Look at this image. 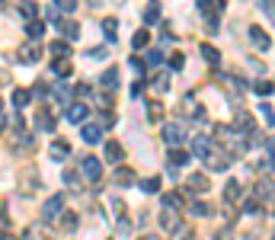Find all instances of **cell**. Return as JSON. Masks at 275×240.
<instances>
[{
  "instance_id": "60d3db41",
  "label": "cell",
  "mask_w": 275,
  "mask_h": 240,
  "mask_svg": "<svg viewBox=\"0 0 275 240\" xmlns=\"http://www.w3.org/2000/svg\"><path fill=\"white\" fill-rule=\"evenodd\" d=\"M86 54H90V58H103V54H106V48H90Z\"/></svg>"
},
{
  "instance_id": "ba28073f",
  "label": "cell",
  "mask_w": 275,
  "mask_h": 240,
  "mask_svg": "<svg viewBox=\"0 0 275 240\" xmlns=\"http://www.w3.org/2000/svg\"><path fill=\"white\" fill-rule=\"evenodd\" d=\"M35 125L42 128V132H54V116H52V109H42V112H35Z\"/></svg>"
},
{
  "instance_id": "f6af8a7d",
  "label": "cell",
  "mask_w": 275,
  "mask_h": 240,
  "mask_svg": "<svg viewBox=\"0 0 275 240\" xmlns=\"http://www.w3.org/2000/svg\"><path fill=\"white\" fill-rule=\"evenodd\" d=\"M115 3H122V0H115Z\"/></svg>"
},
{
  "instance_id": "2e32d148",
  "label": "cell",
  "mask_w": 275,
  "mask_h": 240,
  "mask_svg": "<svg viewBox=\"0 0 275 240\" xmlns=\"http://www.w3.org/2000/svg\"><path fill=\"white\" fill-rule=\"evenodd\" d=\"M202 58H205L208 64H218V61H221V51H218L214 45H208V42H205V45H202Z\"/></svg>"
},
{
  "instance_id": "bcb514c9",
  "label": "cell",
  "mask_w": 275,
  "mask_h": 240,
  "mask_svg": "<svg viewBox=\"0 0 275 240\" xmlns=\"http://www.w3.org/2000/svg\"><path fill=\"white\" fill-rule=\"evenodd\" d=\"M0 109H3V103H0Z\"/></svg>"
},
{
  "instance_id": "f1b7e54d",
  "label": "cell",
  "mask_w": 275,
  "mask_h": 240,
  "mask_svg": "<svg viewBox=\"0 0 275 240\" xmlns=\"http://www.w3.org/2000/svg\"><path fill=\"white\" fill-rule=\"evenodd\" d=\"M52 54H58V58H64V61H68V54H70V48L64 45V42H54L52 45Z\"/></svg>"
},
{
  "instance_id": "484cf974",
  "label": "cell",
  "mask_w": 275,
  "mask_h": 240,
  "mask_svg": "<svg viewBox=\"0 0 275 240\" xmlns=\"http://www.w3.org/2000/svg\"><path fill=\"white\" fill-rule=\"evenodd\" d=\"M227 163H230L227 154H214L211 157V170H227Z\"/></svg>"
},
{
  "instance_id": "ac0fdd59",
  "label": "cell",
  "mask_w": 275,
  "mask_h": 240,
  "mask_svg": "<svg viewBox=\"0 0 275 240\" xmlns=\"http://www.w3.org/2000/svg\"><path fill=\"white\" fill-rule=\"evenodd\" d=\"M115 29H119V19H115V16L103 19V32H106V39H109V42H115Z\"/></svg>"
},
{
  "instance_id": "ab89813d",
  "label": "cell",
  "mask_w": 275,
  "mask_h": 240,
  "mask_svg": "<svg viewBox=\"0 0 275 240\" xmlns=\"http://www.w3.org/2000/svg\"><path fill=\"white\" fill-rule=\"evenodd\" d=\"M77 179H80V176H77V170H68V173H64V183H68V186H77Z\"/></svg>"
},
{
  "instance_id": "9a60e30c",
  "label": "cell",
  "mask_w": 275,
  "mask_h": 240,
  "mask_svg": "<svg viewBox=\"0 0 275 240\" xmlns=\"http://www.w3.org/2000/svg\"><path fill=\"white\" fill-rule=\"evenodd\" d=\"M100 84H103V86H106L109 93H112L115 86H119V70H115V68H109V70H106V74H103V80H100Z\"/></svg>"
},
{
  "instance_id": "4316f807",
  "label": "cell",
  "mask_w": 275,
  "mask_h": 240,
  "mask_svg": "<svg viewBox=\"0 0 275 240\" xmlns=\"http://www.w3.org/2000/svg\"><path fill=\"white\" fill-rule=\"evenodd\" d=\"M253 90H256L259 96H269V93H272V84H269V80H256V84H253Z\"/></svg>"
},
{
  "instance_id": "1f68e13d",
  "label": "cell",
  "mask_w": 275,
  "mask_h": 240,
  "mask_svg": "<svg viewBox=\"0 0 275 240\" xmlns=\"http://www.w3.org/2000/svg\"><path fill=\"white\" fill-rule=\"evenodd\" d=\"M154 90H170V80H167V74H160V77H157V74H154Z\"/></svg>"
},
{
  "instance_id": "d4e9b609",
  "label": "cell",
  "mask_w": 275,
  "mask_h": 240,
  "mask_svg": "<svg viewBox=\"0 0 275 240\" xmlns=\"http://www.w3.org/2000/svg\"><path fill=\"white\" fill-rule=\"evenodd\" d=\"M131 179H135V173H131L128 167H119V170H115V183H122L125 186V183H131Z\"/></svg>"
},
{
  "instance_id": "d6a6232c",
  "label": "cell",
  "mask_w": 275,
  "mask_h": 240,
  "mask_svg": "<svg viewBox=\"0 0 275 240\" xmlns=\"http://www.w3.org/2000/svg\"><path fill=\"white\" fill-rule=\"evenodd\" d=\"M54 96H58V103H61V106H68V100H70V86H58V90H54Z\"/></svg>"
},
{
  "instance_id": "7bdbcfd3",
  "label": "cell",
  "mask_w": 275,
  "mask_h": 240,
  "mask_svg": "<svg viewBox=\"0 0 275 240\" xmlns=\"http://www.w3.org/2000/svg\"><path fill=\"white\" fill-rule=\"evenodd\" d=\"M141 240H154V237H141Z\"/></svg>"
},
{
  "instance_id": "83f0119b",
  "label": "cell",
  "mask_w": 275,
  "mask_h": 240,
  "mask_svg": "<svg viewBox=\"0 0 275 240\" xmlns=\"http://www.w3.org/2000/svg\"><path fill=\"white\" fill-rule=\"evenodd\" d=\"M131 45H135V48H144V45H147V32H144V29H138L135 35H131Z\"/></svg>"
},
{
  "instance_id": "7a4b0ae2",
  "label": "cell",
  "mask_w": 275,
  "mask_h": 240,
  "mask_svg": "<svg viewBox=\"0 0 275 240\" xmlns=\"http://www.w3.org/2000/svg\"><path fill=\"white\" fill-rule=\"evenodd\" d=\"M163 141H167L170 147H176V144H183L186 141V128L179 122H170L167 128H163Z\"/></svg>"
},
{
  "instance_id": "cb8c5ba5",
  "label": "cell",
  "mask_w": 275,
  "mask_h": 240,
  "mask_svg": "<svg viewBox=\"0 0 275 240\" xmlns=\"http://www.w3.org/2000/svg\"><path fill=\"white\" fill-rule=\"evenodd\" d=\"M141 189H144V192H160V176H147L144 183H141Z\"/></svg>"
},
{
  "instance_id": "ffe728a7",
  "label": "cell",
  "mask_w": 275,
  "mask_h": 240,
  "mask_svg": "<svg viewBox=\"0 0 275 240\" xmlns=\"http://www.w3.org/2000/svg\"><path fill=\"white\" fill-rule=\"evenodd\" d=\"M26 32H29V39H32V42H38V39H42V32H45V26L38 23V19H32V23L26 26Z\"/></svg>"
},
{
  "instance_id": "f546056e",
  "label": "cell",
  "mask_w": 275,
  "mask_h": 240,
  "mask_svg": "<svg viewBox=\"0 0 275 240\" xmlns=\"http://www.w3.org/2000/svg\"><path fill=\"white\" fill-rule=\"evenodd\" d=\"M160 61H163V51H160V48H154V51H147V64H151V68H157Z\"/></svg>"
},
{
  "instance_id": "7402d4cb",
  "label": "cell",
  "mask_w": 275,
  "mask_h": 240,
  "mask_svg": "<svg viewBox=\"0 0 275 240\" xmlns=\"http://www.w3.org/2000/svg\"><path fill=\"white\" fill-rule=\"evenodd\" d=\"M234 125H237V128H243V132H250V128H253V116H250V112H237Z\"/></svg>"
},
{
  "instance_id": "6da1fadb",
  "label": "cell",
  "mask_w": 275,
  "mask_h": 240,
  "mask_svg": "<svg viewBox=\"0 0 275 240\" xmlns=\"http://www.w3.org/2000/svg\"><path fill=\"white\" fill-rule=\"evenodd\" d=\"M64 215V195H52V199L42 205V218L45 221H54V218Z\"/></svg>"
},
{
  "instance_id": "d6986e66",
  "label": "cell",
  "mask_w": 275,
  "mask_h": 240,
  "mask_svg": "<svg viewBox=\"0 0 275 240\" xmlns=\"http://www.w3.org/2000/svg\"><path fill=\"white\" fill-rule=\"evenodd\" d=\"M224 195H227V202H237L240 195H243V192H240V183H237V179H230L227 186H224Z\"/></svg>"
},
{
  "instance_id": "f35d334b",
  "label": "cell",
  "mask_w": 275,
  "mask_h": 240,
  "mask_svg": "<svg viewBox=\"0 0 275 240\" xmlns=\"http://www.w3.org/2000/svg\"><path fill=\"white\" fill-rule=\"evenodd\" d=\"M183 61H186V54H173V58H170V68L179 70V68H183Z\"/></svg>"
},
{
  "instance_id": "e0dca14e",
  "label": "cell",
  "mask_w": 275,
  "mask_h": 240,
  "mask_svg": "<svg viewBox=\"0 0 275 240\" xmlns=\"http://www.w3.org/2000/svg\"><path fill=\"white\" fill-rule=\"evenodd\" d=\"M68 141H52V157L54 160H64V157H68Z\"/></svg>"
},
{
  "instance_id": "d590c367",
  "label": "cell",
  "mask_w": 275,
  "mask_h": 240,
  "mask_svg": "<svg viewBox=\"0 0 275 240\" xmlns=\"http://www.w3.org/2000/svg\"><path fill=\"white\" fill-rule=\"evenodd\" d=\"M259 112H262V119H266L269 125H275V109L272 106H259Z\"/></svg>"
},
{
  "instance_id": "3957f363",
  "label": "cell",
  "mask_w": 275,
  "mask_h": 240,
  "mask_svg": "<svg viewBox=\"0 0 275 240\" xmlns=\"http://www.w3.org/2000/svg\"><path fill=\"white\" fill-rule=\"evenodd\" d=\"M80 167H84V176L93 179V183L103 176V167H100V160H96V157H84V160H80Z\"/></svg>"
},
{
  "instance_id": "836d02e7",
  "label": "cell",
  "mask_w": 275,
  "mask_h": 240,
  "mask_svg": "<svg viewBox=\"0 0 275 240\" xmlns=\"http://www.w3.org/2000/svg\"><path fill=\"white\" fill-rule=\"evenodd\" d=\"M192 215H211V208H208V205H205V202H192Z\"/></svg>"
},
{
  "instance_id": "277c9868",
  "label": "cell",
  "mask_w": 275,
  "mask_h": 240,
  "mask_svg": "<svg viewBox=\"0 0 275 240\" xmlns=\"http://www.w3.org/2000/svg\"><path fill=\"white\" fill-rule=\"evenodd\" d=\"M54 29L64 32V39H77V35H80V23H74V19H58Z\"/></svg>"
},
{
  "instance_id": "44dd1931",
  "label": "cell",
  "mask_w": 275,
  "mask_h": 240,
  "mask_svg": "<svg viewBox=\"0 0 275 240\" xmlns=\"http://www.w3.org/2000/svg\"><path fill=\"white\" fill-rule=\"evenodd\" d=\"M35 13H38V7H35V3H32V0H29V3H23V7H19V16H23L26 23H32V19H35Z\"/></svg>"
},
{
  "instance_id": "7c38bea8",
  "label": "cell",
  "mask_w": 275,
  "mask_h": 240,
  "mask_svg": "<svg viewBox=\"0 0 275 240\" xmlns=\"http://www.w3.org/2000/svg\"><path fill=\"white\" fill-rule=\"evenodd\" d=\"M167 160H170V167H173V170H179L183 163H189V151H179V147H173Z\"/></svg>"
},
{
  "instance_id": "30bf717a",
  "label": "cell",
  "mask_w": 275,
  "mask_h": 240,
  "mask_svg": "<svg viewBox=\"0 0 275 240\" xmlns=\"http://www.w3.org/2000/svg\"><path fill=\"white\" fill-rule=\"evenodd\" d=\"M32 103V90H26V86H16L13 90V106L16 109H26Z\"/></svg>"
},
{
  "instance_id": "b9f144b4",
  "label": "cell",
  "mask_w": 275,
  "mask_h": 240,
  "mask_svg": "<svg viewBox=\"0 0 275 240\" xmlns=\"http://www.w3.org/2000/svg\"><path fill=\"white\" fill-rule=\"evenodd\" d=\"M3 128H7V119H3V116H0V132H3Z\"/></svg>"
},
{
  "instance_id": "4fadbf2b",
  "label": "cell",
  "mask_w": 275,
  "mask_h": 240,
  "mask_svg": "<svg viewBox=\"0 0 275 240\" xmlns=\"http://www.w3.org/2000/svg\"><path fill=\"white\" fill-rule=\"evenodd\" d=\"M19 58H23V64H35L38 61V45L32 42V45H23L19 48Z\"/></svg>"
},
{
  "instance_id": "e575fe53",
  "label": "cell",
  "mask_w": 275,
  "mask_h": 240,
  "mask_svg": "<svg viewBox=\"0 0 275 240\" xmlns=\"http://www.w3.org/2000/svg\"><path fill=\"white\" fill-rule=\"evenodd\" d=\"M54 74H58V77H68L70 74V61H58L54 64Z\"/></svg>"
},
{
  "instance_id": "8992f818",
  "label": "cell",
  "mask_w": 275,
  "mask_h": 240,
  "mask_svg": "<svg viewBox=\"0 0 275 240\" xmlns=\"http://www.w3.org/2000/svg\"><path fill=\"white\" fill-rule=\"evenodd\" d=\"M86 116H90V109H86L84 103H74V106H68V122L80 125V122H86Z\"/></svg>"
},
{
  "instance_id": "4dcf8cb0",
  "label": "cell",
  "mask_w": 275,
  "mask_h": 240,
  "mask_svg": "<svg viewBox=\"0 0 275 240\" xmlns=\"http://www.w3.org/2000/svg\"><path fill=\"white\" fill-rule=\"evenodd\" d=\"M160 19V7H147V13H144V23L151 26V23H157Z\"/></svg>"
},
{
  "instance_id": "8fae6325",
  "label": "cell",
  "mask_w": 275,
  "mask_h": 240,
  "mask_svg": "<svg viewBox=\"0 0 275 240\" xmlns=\"http://www.w3.org/2000/svg\"><path fill=\"white\" fill-rule=\"evenodd\" d=\"M186 186H189L192 192H205V189H208V176H205V173H192V176L186 179Z\"/></svg>"
},
{
  "instance_id": "603a6c76",
  "label": "cell",
  "mask_w": 275,
  "mask_h": 240,
  "mask_svg": "<svg viewBox=\"0 0 275 240\" xmlns=\"http://www.w3.org/2000/svg\"><path fill=\"white\" fill-rule=\"evenodd\" d=\"M58 13H74V7H77V0H54L52 3Z\"/></svg>"
},
{
  "instance_id": "74e56055",
  "label": "cell",
  "mask_w": 275,
  "mask_h": 240,
  "mask_svg": "<svg viewBox=\"0 0 275 240\" xmlns=\"http://www.w3.org/2000/svg\"><path fill=\"white\" fill-rule=\"evenodd\" d=\"M64 215H68V218H64L61 224L68 227V231H74V227H77V215H74V211H64Z\"/></svg>"
},
{
  "instance_id": "ee69618b",
  "label": "cell",
  "mask_w": 275,
  "mask_h": 240,
  "mask_svg": "<svg viewBox=\"0 0 275 240\" xmlns=\"http://www.w3.org/2000/svg\"><path fill=\"white\" fill-rule=\"evenodd\" d=\"M3 3H7V0H0V7H3Z\"/></svg>"
},
{
  "instance_id": "8d00e7d4",
  "label": "cell",
  "mask_w": 275,
  "mask_h": 240,
  "mask_svg": "<svg viewBox=\"0 0 275 240\" xmlns=\"http://www.w3.org/2000/svg\"><path fill=\"white\" fill-rule=\"evenodd\" d=\"M147 116L157 122V119H163V106H157V103H151V109H147Z\"/></svg>"
},
{
  "instance_id": "5b68a950",
  "label": "cell",
  "mask_w": 275,
  "mask_h": 240,
  "mask_svg": "<svg viewBox=\"0 0 275 240\" xmlns=\"http://www.w3.org/2000/svg\"><path fill=\"white\" fill-rule=\"evenodd\" d=\"M250 42L259 48V51H269V45H272V39H269V35L259 29V26H253V29H250Z\"/></svg>"
},
{
  "instance_id": "52a82bcc",
  "label": "cell",
  "mask_w": 275,
  "mask_h": 240,
  "mask_svg": "<svg viewBox=\"0 0 275 240\" xmlns=\"http://www.w3.org/2000/svg\"><path fill=\"white\" fill-rule=\"evenodd\" d=\"M80 138H84L86 144H100L103 141V128L100 125H84V128H80Z\"/></svg>"
},
{
  "instance_id": "5bb4252c",
  "label": "cell",
  "mask_w": 275,
  "mask_h": 240,
  "mask_svg": "<svg viewBox=\"0 0 275 240\" xmlns=\"http://www.w3.org/2000/svg\"><path fill=\"white\" fill-rule=\"evenodd\" d=\"M192 147H195V154H199L202 160H208V154H211V141H208V138H195V141H192Z\"/></svg>"
},
{
  "instance_id": "9c48e42d",
  "label": "cell",
  "mask_w": 275,
  "mask_h": 240,
  "mask_svg": "<svg viewBox=\"0 0 275 240\" xmlns=\"http://www.w3.org/2000/svg\"><path fill=\"white\" fill-rule=\"evenodd\" d=\"M122 157H125L122 144H119V141H106V160L109 163H122Z\"/></svg>"
}]
</instances>
